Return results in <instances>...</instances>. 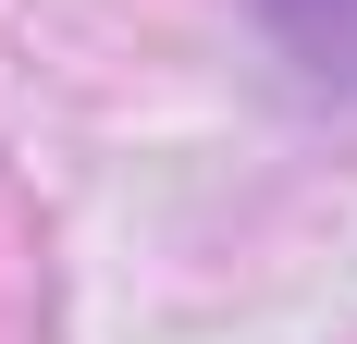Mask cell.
I'll return each mask as SVG.
<instances>
[{
  "label": "cell",
  "mask_w": 357,
  "mask_h": 344,
  "mask_svg": "<svg viewBox=\"0 0 357 344\" xmlns=\"http://www.w3.org/2000/svg\"><path fill=\"white\" fill-rule=\"evenodd\" d=\"M259 13H271V37L296 49L308 86H345L357 99V0H259Z\"/></svg>",
  "instance_id": "1"
}]
</instances>
